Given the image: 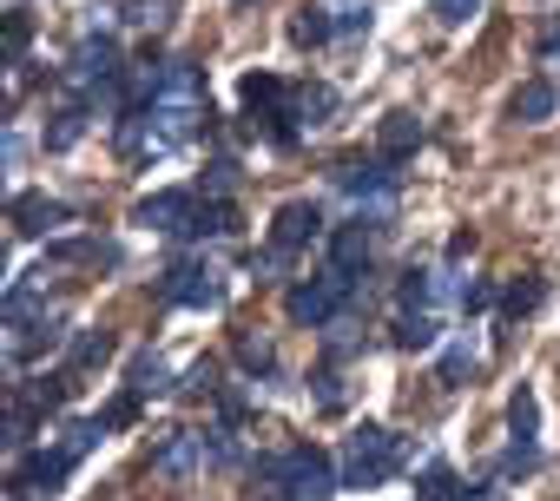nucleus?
I'll list each match as a JSON object with an SVG mask.
<instances>
[{"mask_svg":"<svg viewBox=\"0 0 560 501\" xmlns=\"http://www.w3.org/2000/svg\"><path fill=\"white\" fill-rule=\"evenodd\" d=\"M250 488H270L277 501H330V494L343 488V468H337L317 442H298V448L257 455V462H250Z\"/></svg>","mask_w":560,"mask_h":501,"instance_id":"1","label":"nucleus"},{"mask_svg":"<svg viewBox=\"0 0 560 501\" xmlns=\"http://www.w3.org/2000/svg\"><path fill=\"white\" fill-rule=\"evenodd\" d=\"M402 462H409V442L396 429H383V422H363L343 442V488H383Z\"/></svg>","mask_w":560,"mask_h":501,"instance_id":"2","label":"nucleus"},{"mask_svg":"<svg viewBox=\"0 0 560 501\" xmlns=\"http://www.w3.org/2000/svg\"><path fill=\"white\" fill-rule=\"evenodd\" d=\"M350 291H357V278H350V271H324V278H304V284H291L284 311H291V324H311V330H324V324H337V311L350 304Z\"/></svg>","mask_w":560,"mask_h":501,"instance_id":"3","label":"nucleus"},{"mask_svg":"<svg viewBox=\"0 0 560 501\" xmlns=\"http://www.w3.org/2000/svg\"><path fill=\"white\" fill-rule=\"evenodd\" d=\"M73 448H34V455H21V468H14V488L21 494H34V501H47V494H60V481L73 475Z\"/></svg>","mask_w":560,"mask_h":501,"instance_id":"4","label":"nucleus"},{"mask_svg":"<svg viewBox=\"0 0 560 501\" xmlns=\"http://www.w3.org/2000/svg\"><path fill=\"white\" fill-rule=\"evenodd\" d=\"M508 429H514V455H508V475L514 468H534V429H540V403H534V383H521L514 396H508Z\"/></svg>","mask_w":560,"mask_h":501,"instance_id":"5","label":"nucleus"},{"mask_svg":"<svg viewBox=\"0 0 560 501\" xmlns=\"http://www.w3.org/2000/svg\"><path fill=\"white\" fill-rule=\"evenodd\" d=\"M270 237H277V250H270V258H291L298 244H317V237H324V211H317L311 198H298V205H284V211H277Z\"/></svg>","mask_w":560,"mask_h":501,"instance_id":"6","label":"nucleus"},{"mask_svg":"<svg viewBox=\"0 0 560 501\" xmlns=\"http://www.w3.org/2000/svg\"><path fill=\"white\" fill-rule=\"evenodd\" d=\"M113 73H119V47L113 40H80L73 60H67V86H80V93L86 86H106Z\"/></svg>","mask_w":560,"mask_h":501,"instance_id":"7","label":"nucleus"},{"mask_svg":"<svg viewBox=\"0 0 560 501\" xmlns=\"http://www.w3.org/2000/svg\"><path fill=\"white\" fill-rule=\"evenodd\" d=\"M191 191H152V198H139L132 205V224H145V231H191Z\"/></svg>","mask_w":560,"mask_h":501,"instance_id":"8","label":"nucleus"},{"mask_svg":"<svg viewBox=\"0 0 560 501\" xmlns=\"http://www.w3.org/2000/svg\"><path fill=\"white\" fill-rule=\"evenodd\" d=\"M165 298H172V304H185V311H211V304H224V284H218V271H211V265H185V271H172Z\"/></svg>","mask_w":560,"mask_h":501,"instance_id":"9","label":"nucleus"},{"mask_svg":"<svg viewBox=\"0 0 560 501\" xmlns=\"http://www.w3.org/2000/svg\"><path fill=\"white\" fill-rule=\"evenodd\" d=\"M376 231H383V224H363V218H357V224H343V231L330 237V271H350V278H357V265H370Z\"/></svg>","mask_w":560,"mask_h":501,"instance_id":"10","label":"nucleus"},{"mask_svg":"<svg viewBox=\"0 0 560 501\" xmlns=\"http://www.w3.org/2000/svg\"><path fill=\"white\" fill-rule=\"evenodd\" d=\"M317 8H324V21H330V40H357V34H370V21H376L370 0H317Z\"/></svg>","mask_w":560,"mask_h":501,"instance_id":"11","label":"nucleus"},{"mask_svg":"<svg viewBox=\"0 0 560 501\" xmlns=\"http://www.w3.org/2000/svg\"><path fill=\"white\" fill-rule=\"evenodd\" d=\"M553 106H560L553 80H527V86H514V100H508V113H514L521 126H540V119H553Z\"/></svg>","mask_w":560,"mask_h":501,"instance_id":"12","label":"nucleus"},{"mask_svg":"<svg viewBox=\"0 0 560 501\" xmlns=\"http://www.w3.org/2000/svg\"><path fill=\"white\" fill-rule=\"evenodd\" d=\"M416 501H475V488H468L448 462H429L422 481H416Z\"/></svg>","mask_w":560,"mask_h":501,"instance_id":"13","label":"nucleus"},{"mask_svg":"<svg viewBox=\"0 0 560 501\" xmlns=\"http://www.w3.org/2000/svg\"><path fill=\"white\" fill-rule=\"evenodd\" d=\"M422 145V119L416 113H389L383 119V165H396L402 152H416Z\"/></svg>","mask_w":560,"mask_h":501,"instance_id":"14","label":"nucleus"},{"mask_svg":"<svg viewBox=\"0 0 560 501\" xmlns=\"http://www.w3.org/2000/svg\"><path fill=\"white\" fill-rule=\"evenodd\" d=\"M435 337H442V317L435 311H402V324H396V343L402 350H435Z\"/></svg>","mask_w":560,"mask_h":501,"instance_id":"15","label":"nucleus"},{"mask_svg":"<svg viewBox=\"0 0 560 501\" xmlns=\"http://www.w3.org/2000/svg\"><path fill=\"white\" fill-rule=\"evenodd\" d=\"M198 462H205V435H172L159 448V475H191Z\"/></svg>","mask_w":560,"mask_h":501,"instance_id":"16","label":"nucleus"},{"mask_svg":"<svg viewBox=\"0 0 560 501\" xmlns=\"http://www.w3.org/2000/svg\"><path fill=\"white\" fill-rule=\"evenodd\" d=\"M14 224L21 231H54V224H67V205H54V198H14Z\"/></svg>","mask_w":560,"mask_h":501,"instance_id":"17","label":"nucleus"},{"mask_svg":"<svg viewBox=\"0 0 560 501\" xmlns=\"http://www.w3.org/2000/svg\"><path fill=\"white\" fill-rule=\"evenodd\" d=\"M435 298H442L435 271H409L402 278V311H435Z\"/></svg>","mask_w":560,"mask_h":501,"instance_id":"18","label":"nucleus"},{"mask_svg":"<svg viewBox=\"0 0 560 501\" xmlns=\"http://www.w3.org/2000/svg\"><path fill=\"white\" fill-rule=\"evenodd\" d=\"M330 113H337V93H330V86H304V93H298V119H304V126H324Z\"/></svg>","mask_w":560,"mask_h":501,"instance_id":"19","label":"nucleus"},{"mask_svg":"<svg viewBox=\"0 0 560 501\" xmlns=\"http://www.w3.org/2000/svg\"><path fill=\"white\" fill-rule=\"evenodd\" d=\"M165 383H172V363H165V357H139V363H132V389H139V396H152V389H165Z\"/></svg>","mask_w":560,"mask_h":501,"instance_id":"20","label":"nucleus"},{"mask_svg":"<svg viewBox=\"0 0 560 501\" xmlns=\"http://www.w3.org/2000/svg\"><path fill=\"white\" fill-rule=\"evenodd\" d=\"M80 132H86V113H60V126L47 132V145H54V152H67V145L80 139Z\"/></svg>","mask_w":560,"mask_h":501,"instance_id":"21","label":"nucleus"},{"mask_svg":"<svg viewBox=\"0 0 560 501\" xmlns=\"http://www.w3.org/2000/svg\"><path fill=\"white\" fill-rule=\"evenodd\" d=\"M501 304H508V317L534 311V304H540V278H527V284H508V298H501Z\"/></svg>","mask_w":560,"mask_h":501,"instance_id":"22","label":"nucleus"},{"mask_svg":"<svg viewBox=\"0 0 560 501\" xmlns=\"http://www.w3.org/2000/svg\"><path fill=\"white\" fill-rule=\"evenodd\" d=\"M106 350H113V337H106V330H100V337H93V330H86V337H80V343H73V370H86V363H100V357H106Z\"/></svg>","mask_w":560,"mask_h":501,"instance_id":"23","label":"nucleus"},{"mask_svg":"<svg viewBox=\"0 0 560 501\" xmlns=\"http://www.w3.org/2000/svg\"><path fill=\"white\" fill-rule=\"evenodd\" d=\"M237 363H244V370H270L277 357H270V343H264V337H244V343H237Z\"/></svg>","mask_w":560,"mask_h":501,"instance_id":"24","label":"nucleus"},{"mask_svg":"<svg viewBox=\"0 0 560 501\" xmlns=\"http://www.w3.org/2000/svg\"><path fill=\"white\" fill-rule=\"evenodd\" d=\"M468 370H475V350H468V343H455V350L442 357V383H462Z\"/></svg>","mask_w":560,"mask_h":501,"instance_id":"25","label":"nucleus"},{"mask_svg":"<svg viewBox=\"0 0 560 501\" xmlns=\"http://www.w3.org/2000/svg\"><path fill=\"white\" fill-rule=\"evenodd\" d=\"M475 8H481V0H435V21H442V27H462Z\"/></svg>","mask_w":560,"mask_h":501,"instance_id":"26","label":"nucleus"},{"mask_svg":"<svg viewBox=\"0 0 560 501\" xmlns=\"http://www.w3.org/2000/svg\"><path fill=\"white\" fill-rule=\"evenodd\" d=\"M21 54H27V21L14 14V21H8V67H21Z\"/></svg>","mask_w":560,"mask_h":501,"instance_id":"27","label":"nucleus"},{"mask_svg":"<svg viewBox=\"0 0 560 501\" xmlns=\"http://www.w3.org/2000/svg\"><path fill=\"white\" fill-rule=\"evenodd\" d=\"M462 304H468V311H488V304H494V291H488V284H468V291H462Z\"/></svg>","mask_w":560,"mask_h":501,"instance_id":"28","label":"nucleus"},{"mask_svg":"<svg viewBox=\"0 0 560 501\" xmlns=\"http://www.w3.org/2000/svg\"><path fill=\"white\" fill-rule=\"evenodd\" d=\"M540 60H560V27H553V34L540 40Z\"/></svg>","mask_w":560,"mask_h":501,"instance_id":"29","label":"nucleus"}]
</instances>
